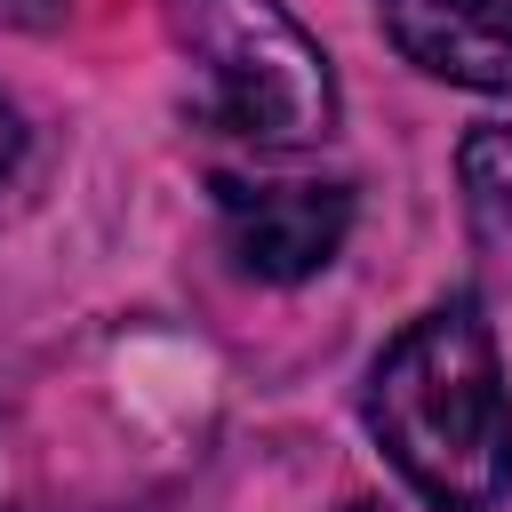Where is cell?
<instances>
[{"label": "cell", "instance_id": "7a4b0ae2", "mask_svg": "<svg viewBox=\"0 0 512 512\" xmlns=\"http://www.w3.org/2000/svg\"><path fill=\"white\" fill-rule=\"evenodd\" d=\"M200 72L192 120L264 152H304L336 128V72L280 0H160Z\"/></svg>", "mask_w": 512, "mask_h": 512}, {"label": "cell", "instance_id": "3957f363", "mask_svg": "<svg viewBox=\"0 0 512 512\" xmlns=\"http://www.w3.org/2000/svg\"><path fill=\"white\" fill-rule=\"evenodd\" d=\"M216 224H224V248L240 256V272L288 288V280H312L320 264H336V248L352 232V184L216 176Z\"/></svg>", "mask_w": 512, "mask_h": 512}, {"label": "cell", "instance_id": "8992f818", "mask_svg": "<svg viewBox=\"0 0 512 512\" xmlns=\"http://www.w3.org/2000/svg\"><path fill=\"white\" fill-rule=\"evenodd\" d=\"M24 152H32V136H24V112L0 96V192L24 176Z\"/></svg>", "mask_w": 512, "mask_h": 512}, {"label": "cell", "instance_id": "5b68a950", "mask_svg": "<svg viewBox=\"0 0 512 512\" xmlns=\"http://www.w3.org/2000/svg\"><path fill=\"white\" fill-rule=\"evenodd\" d=\"M456 184H464L472 248L488 256V272L512 280V128H472L456 144Z\"/></svg>", "mask_w": 512, "mask_h": 512}, {"label": "cell", "instance_id": "52a82bcc", "mask_svg": "<svg viewBox=\"0 0 512 512\" xmlns=\"http://www.w3.org/2000/svg\"><path fill=\"white\" fill-rule=\"evenodd\" d=\"M344 512H384V504H344Z\"/></svg>", "mask_w": 512, "mask_h": 512}, {"label": "cell", "instance_id": "277c9868", "mask_svg": "<svg viewBox=\"0 0 512 512\" xmlns=\"http://www.w3.org/2000/svg\"><path fill=\"white\" fill-rule=\"evenodd\" d=\"M376 24L416 72L512 96V0H376Z\"/></svg>", "mask_w": 512, "mask_h": 512}, {"label": "cell", "instance_id": "6da1fadb", "mask_svg": "<svg viewBox=\"0 0 512 512\" xmlns=\"http://www.w3.org/2000/svg\"><path fill=\"white\" fill-rule=\"evenodd\" d=\"M360 416L432 512H496L512 496V384L472 296L416 312L376 352Z\"/></svg>", "mask_w": 512, "mask_h": 512}]
</instances>
